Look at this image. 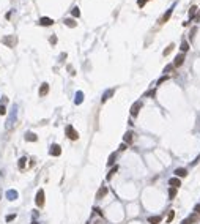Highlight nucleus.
I'll return each mask as SVG.
<instances>
[{
	"label": "nucleus",
	"mask_w": 200,
	"mask_h": 224,
	"mask_svg": "<svg viewBox=\"0 0 200 224\" xmlns=\"http://www.w3.org/2000/svg\"><path fill=\"white\" fill-rule=\"evenodd\" d=\"M65 133H66V138L68 139H71V140H77L79 139V133L74 129V126H71V125H68L65 128Z\"/></svg>",
	"instance_id": "1"
},
{
	"label": "nucleus",
	"mask_w": 200,
	"mask_h": 224,
	"mask_svg": "<svg viewBox=\"0 0 200 224\" xmlns=\"http://www.w3.org/2000/svg\"><path fill=\"white\" fill-rule=\"evenodd\" d=\"M35 202H36V205H38L39 208L44 207V189H38L36 197H35Z\"/></svg>",
	"instance_id": "2"
},
{
	"label": "nucleus",
	"mask_w": 200,
	"mask_h": 224,
	"mask_svg": "<svg viewBox=\"0 0 200 224\" xmlns=\"http://www.w3.org/2000/svg\"><path fill=\"white\" fill-rule=\"evenodd\" d=\"M2 43H3V44H6L8 48H14V44H16V36H14V35L5 36V38L2 39Z\"/></svg>",
	"instance_id": "3"
},
{
	"label": "nucleus",
	"mask_w": 200,
	"mask_h": 224,
	"mask_svg": "<svg viewBox=\"0 0 200 224\" xmlns=\"http://www.w3.org/2000/svg\"><path fill=\"white\" fill-rule=\"evenodd\" d=\"M49 153H51L52 156H60V155H62V147H60L58 144H52Z\"/></svg>",
	"instance_id": "4"
},
{
	"label": "nucleus",
	"mask_w": 200,
	"mask_h": 224,
	"mask_svg": "<svg viewBox=\"0 0 200 224\" xmlns=\"http://www.w3.org/2000/svg\"><path fill=\"white\" fill-rule=\"evenodd\" d=\"M197 221H199V215H197V213H194V215L188 216L186 219H183L181 224H195Z\"/></svg>",
	"instance_id": "5"
},
{
	"label": "nucleus",
	"mask_w": 200,
	"mask_h": 224,
	"mask_svg": "<svg viewBox=\"0 0 200 224\" xmlns=\"http://www.w3.org/2000/svg\"><path fill=\"white\" fill-rule=\"evenodd\" d=\"M140 108H142V103L140 101H137V103H134V104L131 106V115H134V117H137V114H139V111H140Z\"/></svg>",
	"instance_id": "6"
},
{
	"label": "nucleus",
	"mask_w": 200,
	"mask_h": 224,
	"mask_svg": "<svg viewBox=\"0 0 200 224\" xmlns=\"http://www.w3.org/2000/svg\"><path fill=\"white\" fill-rule=\"evenodd\" d=\"M183 63H184V54L181 52V54H178V55L175 57V62H173V66L176 68V66H181Z\"/></svg>",
	"instance_id": "7"
},
{
	"label": "nucleus",
	"mask_w": 200,
	"mask_h": 224,
	"mask_svg": "<svg viewBox=\"0 0 200 224\" xmlns=\"http://www.w3.org/2000/svg\"><path fill=\"white\" fill-rule=\"evenodd\" d=\"M107 193H109L107 186H101V188H99V191H98V193H96V200L102 199V197H104L106 194H107Z\"/></svg>",
	"instance_id": "8"
},
{
	"label": "nucleus",
	"mask_w": 200,
	"mask_h": 224,
	"mask_svg": "<svg viewBox=\"0 0 200 224\" xmlns=\"http://www.w3.org/2000/svg\"><path fill=\"white\" fill-rule=\"evenodd\" d=\"M47 93H49V84L44 82V84H41V87H39V96H46Z\"/></svg>",
	"instance_id": "9"
},
{
	"label": "nucleus",
	"mask_w": 200,
	"mask_h": 224,
	"mask_svg": "<svg viewBox=\"0 0 200 224\" xmlns=\"http://www.w3.org/2000/svg\"><path fill=\"white\" fill-rule=\"evenodd\" d=\"M54 24V21H52L51 18H41L39 19V25H44V27H49V25Z\"/></svg>",
	"instance_id": "10"
},
{
	"label": "nucleus",
	"mask_w": 200,
	"mask_h": 224,
	"mask_svg": "<svg viewBox=\"0 0 200 224\" xmlns=\"http://www.w3.org/2000/svg\"><path fill=\"white\" fill-rule=\"evenodd\" d=\"M172 11H173V6H172V8H169V10H167V13H165V14L161 18V21H159V24H164V22H167V21H169V18H170V16H172Z\"/></svg>",
	"instance_id": "11"
},
{
	"label": "nucleus",
	"mask_w": 200,
	"mask_h": 224,
	"mask_svg": "<svg viewBox=\"0 0 200 224\" xmlns=\"http://www.w3.org/2000/svg\"><path fill=\"white\" fill-rule=\"evenodd\" d=\"M169 185L172 186V188H178L180 185H181V182H180V178H176V177H173V178L169 180Z\"/></svg>",
	"instance_id": "12"
},
{
	"label": "nucleus",
	"mask_w": 200,
	"mask_h": 224,
	"mask_svg": "<svg viewBox=\"0 0 200 224\" xmlns=\"http://www.w3.org/2000/svg\"><path fill=\"white\" fill-rule=\"evenodd\" d=\"M134 133H132V131H128V133H126V134H125V144H131L132 142V139H134Z\"/></svg>",
	"instance_id": "13"
},
{
	"label": "nucleus",
	"mask_w": 200,
	"mask_h": 224,
	"mask_svg": "<svg viewBox=\"0 0 200 224\" xmlns=\"http://www.w3.org/2000/svg\"><path fill=\"white\" fill-rule=\"evenodd\" d=\"M175 175L176 177H186L188 175V170L183 169V167H178V169H175Z\"/></svg>",
	"instance_id": "14"
},
{
	"label": "nucleus",
	"mask_w": 200,
	"mask_h": 224,
	"mask_svg": "<svg viewBox=\"0 0 200 224\" xmlns=\"http://www.w3.org/2000/svg\"><path fill=\"white\" fill-rule=\"evenodd\" d=\"M25 140H28V142H36L38 138H36L35 133H27V134H25Z\"/></svg>",
	"instance_id": "15"
},
{
	"label": "nucleus",
	"mask_w": 200,
	"mask_h": 224,
	"mask_svg": "<svg viewBox=\"0 0 200 224\" xmlns=\"http://www.w3.org/2000/svg\"><path fill=\"white\" fill-rule=\"evenodd\" d=\"M148 223L150 224H159V223H161V216H150Z\"/></svg>",
	"instance_id": "16"
},
{
	"label": "nucleus",
	"mask_w": 200,
	"mask_h": 224,
	"mask_svg": "<svg viewBox=\"0 0 200 224\" xmlns=\"http://www.w3.org/2000/svg\"><path fill=\"white\" fill-rule=\"evenodd\" d=\"M65 25H68V27H73V29H74L76 27V25H77V22H76L74 21V19H65Z\"/></svg>",
	"instance_id": "17"
},
{
	"label": "nucleus",
	"mask_w": 200,
	"mask_h": 224,
	"mask_svg": "<svg viewBox=\"0 0 200 224\" xmlns=\"http://www.w3.org/2000/svg\"><path fill=\"white\" fill-rule=\"evenodd\" d=\"M112 95H114V90H107V92L104 93V96H102V103H106V101H107V99L111 98Z\"/></svg>",
	"instance_id": "18"
},
{
	"label": "nucleus",
	"mask_w": 200,
	"mask_h": 224,
	"mask_svg": "<svg viewBox=\"0 0 200 224\" xmlns=\"http://www.w3.org/2000/svg\"><path fill=\"white\" fill-rule=\"evenodd\" d=\"M173 48H175V46H173V43H172V44H169L167 48H165V51L162 52V55H164V57H167V55H169V54H170V52L173 51Z\"/></svg>",
	"instance_id": "19"
},
{
	"label": "nucleus",
	"mask_w": 200,
	"mask_h": 224,
	"mask_svg": "<svg viewBox=\"0 0 200 224\" xmlns=\"http://www.w3.org/2000/svg\"><path fill=\"white\" fill-rule=\"evenodd\" d=\"M115 158H117V153H112V155L109 156V159H107V166H114Z\"/></svg>",
	"instance_id": "20"
},
{
	"label": "nucleus",
	"mask_w": 200,
	"mask_h": 224,
	"mask_svg": "<svg viewBox=\"0 0 200 224\" xmlns=\"http://www.w3.org/2000/svg\"><path fill=\"white\" fill-rule=\"evenodd\" d=\"M180 49H181V52L184 54V52H188V51H189V44H188L186 41H183V43H181V46H180Z\"/></svg>",
	"instance_id": "21"
},
{
	"label": "nucleus",
	"mask_w": 200,
	"mask_h": 224,
	"mask_svg": "<svg viewBox=\"0 0 200 224\" xmlns=\"http://www.w3.org/2000/svg\"><path fill=\"white\" fill-rule=\"evenodd\" d=\"M175 196H176V188H172V186H170V189H169V197L173 199Z\"/></svg>",
	"instance_id": "22"
},
{
	"label": "nucleus",
	"mask_w": 200,
	"mask_h": 224,
	"mask_svg": "<svg viewBox=\"0 0 200 224\" xmlns=\"http://www.w3.org/2000/svg\"><path fill=\"white\" fill-rule=\"evenodd\" d=\"M117 170H118V167H117V166H115V167H114V169H112V170H111V172H109V174H107V180H111V178H112V177H114V174L117 172Z\"/></svg>",
	"instance_id": "23"
},
{
	"label": "nucleus",
	"mask_w": 200,
	"mask_h": 224,
	"mask_svg": "<svg viewBox=\"0 0 200 224\" xmlns=\"http://www.w3.org/2000/svg\"><path fill=\"white\" fill-rule=\"evenodd\" d=\"M25 161H27V158H21V159H19V169L25 167Z\"/></svg>",
	"instance_id": "24"
},
{
	"label": "nucleus",
	"mask_w": 200,
	"mask_h": 224,
	"mask_svg": "<svg viewBox=\"0 0 200 224\" xmlns=\"http://www.w3.org/2000/svg\"><path fill=\"white\" fill-rule=\"evenodd\" d=\"M195 11H197V6H192V8L189 10V16H191V18H194V16H195Z\"/></svg>",
	"instance_id": "25"
},
{
	"label": "nucleus",
	"mask_w": 200,
	"mask_h": 224,
	"mask_svg": "<svg viewBox=\"0 0 200 224\" xmlns=\"http://www.w3.org/2000/svg\"><path fill=\"white\" fill-rule=\"evenodd\" d=\"M175 218V212H169V216H167V223H172V219Z\"/></svg>",
	"instance_id": "26"
},
{
	"label": "nucleus",
	"mask_w": 200,
	"mask_h": 224,
	"mask_svg": "<svg viewBox=\"0 0 200 224\" xmlns=\"http://www.w3.org/2000/svg\"><path fill=\"white\" fill-rule=\"evenodd\" d=\"M73 16H74V18H79V16H81V11H79V8H74V10H73Z\"/></svg>",
	"instance_id": "27"
},
{
	"label": "nucleus",
	"mask_w": 200,
	"mask_h": 224,
	"mask_svg": "<svg viewBox=\"0 0 200 224\" xmlns=\"http://www.w3.org/2000/svg\"><path fill=\"white\" fill-rule=\"evenodd\" d=\"M81 101H82V92H79L77 93V98H76V103H77V104H81Z\"/></svg>",
	"instance_id": "28"
},
{
	"label": "nucleus",
	"mask_w": 200,
	"mask_h": 224,
	"mask_svg": "<svg viewBox=\"0 0 200 224\" xmlns=\"http://www.w3.org/2000/svg\"><path fill=\"white\" fill-rule=\"evenodd\" d=\"M173 68H175V66H173V65H167V66H165V68H164V73H169V71H172Z\"/></svg>",
	"instance_id": "29"
},
{
	"label": "nucleus",
	"mask_w": 200,
	"mask_h": 224,
	"mask_svg": "<svg viewBox=\"0 0 200 224\" xmlns=\"http://www.w3.org/2000/svg\"><path fill=\"white\" fill-rule=\"evenodd\" d=\"M5 114H6L5 106H3V104H0V115H5Z\"/></svg>",
	"instance_id": "30"
},
{
	"label": "nucleus",
	"mask_w": 200,
	"mask_h": 224,
	"mask_svg": "<svg viewBox=\"0 0 200 224\" xmlns=\"http://www.w3.org/2000/svg\"><path fill=\"white\" fill-rule=\"evenodd\" d=\"M194 212L197 213V215H200V204H197V205L194 207Z\"/></svg>",
	"instance_id": "31"
},
{
	"label": "nucleus",
	"mask_w": 200,
	"mask_h": 224,
	"mask_svg": "<svg viewBox=\"0 0 200 224\" xmlns=\"http://www.w3.org/2000/svg\"><path fill=\"white\" fill-rule=\"evenodd\" d=\"M14 218H16V215H8V216H6V221L9 223V221H13Z\"/></svg>",
	"instance_id": "32"
},
{
	"label": "nucleus",
	"mask_w": 200,
	"mask_h": 224,
	"mask_svg": "<svg viewBox=\"0 0 200 224\" xmlns=\"http://www.w3.org/2000/svg\"><path fill=\"white\" fill-rule=\"evenodd\" d=\"M49 41H51V44H55V43H57V36H51Z\"/></svg>",
	"instance_id": "33"
},
{
	"label": "nucleus",
	"mask_w": 200,
	"mask_h": 224,
	"mask_svg": "<svg viewBox=\"0 0 200 224\" xmlns=\"http://www.w3.org/2000/svg\"><path fill=\"white\" fill-rule=\"evenodd\" d=\"M118 150H120V152H125V150H126V144H121V145L118 147Z\"/></svg>",
	"instance_id": "34"
},
{
	"label": "nucleus",
	"mask_w": 200,
	"mask_h": 224,
	"mask_svg": "<svg viewBox=\"0 0 200 224\" xmlns=\"http://www.w3.org/2000/svg\"><path fill=\"white\" fill-rule=\"evenodd\" d=\"M167 79H169L167 76H165V78H162V79H159V81H158V85H161L162 82H165V81H167Z\"/></svg>",
	"instance_id": "35"
},
{
	"label": "nucleus",
	"mask_w": 200,
	"mask_h": 224,
	"mask_svg": "<svg viewBox=\"0 0 200 224\" xmlns=\"http://www.w3.org/2000/svg\"><path fill=\"white\" fill-rule=\"evenodd\" d=\"M195 33H197V27H194V29L191 30V38H194V35H195Z\"/></svg>",
	"instance_id": "36"
},
{
	"label": "nucleus",
	"mask_w": 200,
	"mask_h": 224,
	"mask_svg": "<svg viewBox=\"0 0 200 224\" xmlns=\"http://www.w3.org/2000/svg\"><path fill=\"white\" fill-rule=\"evenodd\" d=\"M145 2H146V0H137V5L139 6H143V5H145Z\"/></svg>",
	"instance_id": "37"
},
{
	"label": "nucleus",
	"mask_w": 200,
	"mask_h": 224,
	"mask_svg": "<svg viewBox=\"0 0 200 224\" xmlns=\"http://www.w3.org/2000/svg\"><path fill=\"white\" fill-rule=\"evenodd\" d=\"M33 224H36V223H33Z\"/></svg>",
	"instance_id": "38"
},
{
	"label": "nucleus",
	"mask_w": 200,
	"mask_h": 224,
	"mask_svg": "<svg viewBox=\"0 0 200 224\" xmlns=\"http://www.w3.org/2000/svg\"><path fill=\"white\" fill-rule=\"evenodd\" d=\"M87 224H88V223H87Z\"/></svg>",
	"instance_id": "39"
}]
</instances>
